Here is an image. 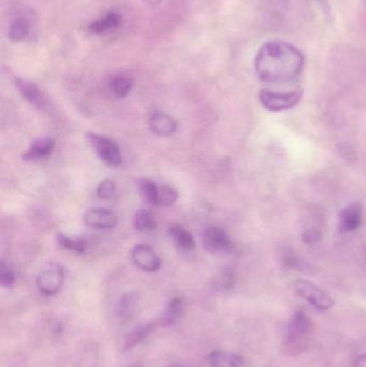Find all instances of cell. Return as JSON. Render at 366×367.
Instances as JSON below:
<instances>
[{
    "label": "cell",
    "mask_w": 366,
    "mask_h": 367,
    "mask_svg": "<svg viewBox=\"0 0 366 367\" xmlns=\"http://www.w3.org/2000/svg\"><path fill=\"white\" fill-rule=\"evenodd\" d=\"M295 289L302 298L318 310H328L333 307V298L309 280H297Z\"/></svg>",
    "instance_id": "cell-5"
},
{
    "label": "cell",
    "mask_w": 366,
    "mask_h": 367,
    "mask_svg": "<svg viewBox=\"0 0 366 367\" xmlns=\"http://www.w3.org/2000/svg\"><path fill=\"white\" fill-rule=\"evenodd\" d=\"M365 261H366V249H365Z\"/></svg>",
    "instance_id": "cell-33"
},
{
    "label": "cell",
    "mask_w": 366,
    "mask_h": 367,
    "mask_svg": "<svg viewBox=\"0 0 366 367\" xmlns=\"http://www.w3.org/2000/svg\"><path fill=\"white\" fill-rule=\"evenodd\" d=\"M30 25L27 20L20 18L12 22L9 29V38L11 41L20 42L25 39L29 32Z\"/></svg>",
    "instance_id": "cell-24"
},
{
    "label": "cell",
    "mask_w": 366,
    "mask_h": 367,
    "mask_svg": "<svg viewBox=\"0 0 366 367\" xmlns=\"http://www.w3.org/2000/svg\"><path fill=\"white\" fill-rule=\"evenodd\" d=\"M362 223V207L360 203H353L342 209L339 213V229L342 232H353Z\"/></svg>",
    "instance_id": "cell-12"
},
{
    "label": "cell",
    "mask_w": 366,
    "mask_h": 367,
    "mask_svg": "<svg viewBox=\"0 0 366 367\" xmlns=\"http://www.w3.org/2000/svg\"><path fill=\"white\" fill-rule=\"evenodd\" d=\"M87 140L96 154L104 163L111 167H118L122 165V153L114 141L96 133H88Z\"/></svg>",
    "instance_id": "cell-4"
},
{
    "label": "cell",
    "mask_w": 366,
    "mask_h": 367,
    "mask_svg": "<svg viewBox=\"0 0 366 367\" xmlns=\"http://www.w3.org/2000/svg\"><path fill=\"white\" fill-rule=\"evenodd\" d=\"M168 367H187V366H185V365L174 364V365H170V366H168Z\"/></svg>",
    "instance_id": "cell-32"
},
{
    "label": "cell",
    "mask_w": 366,
    "mask_h": 367,
    "mask_svg": "<svg viewBox=\"0 0 366 367\" xmlns=\"http://www.w3.org/2000/svg\"><path fill=\"white\" fill-rule=\"evenodd\" d=\"M355 367H366V354L356 359Z\"/></svg>",
    "instance_id": "cell-30"
},
{
    "label": "cell",
    "mask_w": 366,
    "mask_h": 367,
    "mask_svg": "<svg viewBox=\"0 0 366 367\" xmlns=\"http://www.w3.org/2000/svg\"><path fill=\"white\" fill-rule=\"evenodd\" d=\"M235 284L234 274L231 271H225L220 274L218 279H217V286L221 290L232 289Z\"/></svg>",
    "instance_id": "cell-28"
},
{
    "label": "cell",
    "mask_w": 366,
    "mask_h": 367,
    "mask_svg": "<svg viewBox=\"0 0 366 367\" xmlns=\"http://www.w3.org/2000/svg\"><path fill=\"white\" fill-rule=\"evenodd\" d=\"M153 330H154V324H143V326L132 330L125 340V350L134 348V346L142 342L150 335Z\"/></svg>",
    "instance_id": "cell-20"
},
{
    "label": "cell",
    "mask_w": 366,
    "mask_h": 367,
    "mask_svg": "<svg viewBox=\"0 0 366 367\" xmlns=\"http://www.w3.org/2000/svg\"><path fill=\"white\" fill-rule=\"evenodd\" d=\"M134 226L138 231L143 233H150L156 230L157 223L154 216L146 209L138 211L134 217Z\"/></svg>",
    "instance_id": "cell-21"
},
{
    "label": "cell",
    "mask_w": 366,
    "mask_h": 367,
    "mask_svg": "<svg viewBox=\"0 0 366 367\" xmlns=\"http://www.w3.org/2000/svg\"><path fill=\"white\" fill-rule=\"evenodd\" d=\"M139 189L141 195L144 199L148 200V202L157 205L158 201L159 186L155 181L150 179H142L138 181Z\"/></svg>",
    "instance_id": "cell-23"
},
{
    "label": "cell",
    "mask_w": 366,
    "mask_h": 367,
    "mask_svg": "<svg viewBox=\"0 0 366 367\" xmlns=\"http://www.w3.org/2000/svg\"><path fill=\"white\" fill-rule=\"evenodd\" d=\"M321 232L319 230L314 229V228H309V229L305 230L302 235V240L307 245H314L321 242Z\"/></svg>",
    "instance_id": "cell-29"
},
{
    "label": "cell",
    "mask_w": 366,
    "mask_h": 367,
    "mask_svg": "<svg viewBox=\"0 0 366 367\" xmlns=\"http://www.w3.org/2000/svg\"><path fill=\"white\" fill-rule=\"evenodd\" d=\"M65 280V272L57 263L50 264L38 275L37 286L44 296H54L62 289Z\"/></svg>",
    "instance_id": "cell-6"
},
{
    "label": "cell",
    "mask_w": 366,
    "mask_h": 367,
    "mask_svg": "<svg viewBox=\"0 0 366 367\" xmlns=\"http://www.w3.org/2000/svg\"><path fill=\"white\" fill-rule=\"evenodd\" d=\"M203 243L211 251H224L232 247L228 235L218 227H211L205 230Z\"/></svg>",
    "instance_id": "cell-10"
},
{
    "label": "cell",
    "mask_w": 366,
    "mask_h": 367,
    "mask_svg": "<svg viewBox=\"0 0 366 367\" xmlns=\"http://www.w3.org/2000/svg\"><path fill=\"white\" fill-rule=\"evenodd\" d=\"M150 130L159 137H170L178 129V123L166 113L157 112L148 120Z\"/></svg>",
    "instance_id": "cell-11"
},
{
    "label": "cell",
    "mask_w": 366,
    "mask_h": 367,
    "mask_svg": "<svg viewBox=\"0 0 366 367\" xmlns=\"http://www.w3.org/2000/svg\"><path fill=\"white\" fill-rule=\"evenodd\" d=\"M0 282L5 288H12L15 285V274L10 264L5 261L1 262L0 266Z\"/></svg>",
    "instance_id": "cell-27"
},
{
    "label": "cell",
    "mask_w": 366,
    "mask_h": 367,
    "mask_svg": "<svg viewBox=\"0 0 366 367\" xmlns=\"http://www.w3.org/2000/svg\"><path fill=\"white\" fill-rule=\"evenodd\" d=\"M303 97L302 90L290 92H279L273 90H262L259 95L263 108L271 112H281L295 108L301 102Z\"/></svg>",
    "instance_id": "cell-3"
},
{
    "label": "cell",
    "mask_w": 366,
    "mask_h": 367,
    "mask_svg": "<svg viewBox=\"0 0 366 367\" xmlns=\"http://www.w3.org/2000/svg\"><path fill=\"white\" fill-rule=\"evenodd\" d=\"M15 85L24 99L36 108L44 110L49 106V100L34 83L23 78H15Z\"/></svg>",
    "instance_id": "cell-9"
},
{
    "label": "cell",
    "mask_w": 366,
    "mask_h": 367,
    "mask_svg": "<svg viewBox=\"0 0 366 367\" xmlns=\"http://www.w3.org/2000/svg\"><path fill=\"white\" fill-rule=\"evenodd\" d=\"M139 304V294L130 292L122 296L115 306V314L120 321H127L136 312Z\"/></svg>",
    "instance_id": "cell-15"
},
{
    "label": "cell",
    "mask_w": 366,
    "mask_h": 367,
    "mask_svg": "<svg viewBox=\"0 0 366 367\" xmlns=\"http://www.w3.org/2000/svg\"><path fill=\"white\" fill-rule=\"evenodd\" d=\"M134 81L130 76L118 74L110 81V90L118 98H125L132 92Z\"/></svg>",
    "instance_id": "cell-19"
},
{
    "label": "cell",
    "mask_w": 366,
    "mask_h": 367,
    "mask_svg": "<svg viewBox=\"0 0 366 367\" xmlns=\"http://www.w3.org/2000/svg\"><path fill=\"white\" fill-rule=\"evenodd\" d=\"M169 235L172 237L175 245L180 247L181 249L187 250V251H192L196 248V243H195L194 237H192L190 232L187 231L180 226H173L169 229Z\"/></svg>",
    "instance_id": "cell-17"
},
{
    "label": "cell",
    "mask_w": 366,
    "mask_h": 367,
    "mask_svg": "<svg viewBox=\"0 0 366 367\" xmlns=\"http://www.w3.org/2000/svg\"><path fill=\"white\" fill-rule=\"evenodd\" d=\"M206 361L211 367H244L245 365L243 356L221 350L211 352Z\"/></svg>",
    "instance_id": "cell-14"
},
{
    "label": "cell",
    "mask_w": 366,
    "mask_h": 367,
    "mask_svg": "<svg viewBox=\"0 0 366 367\" xmlns=\"http://www.w3.org/2000/svg\"><path fill=\"white\" fill-rule=\"evenodd\" d=\"M130 367H138V366H130Z\"/></svg>",
    "instance_id": "cell-34"
},
{
    "label": "cell",
    "mask_w": 366,
    "mask_h": 367,
    "mask_svg": "<svg viewBox=\"0 0 366 367\" xmlns=\"http://www.w3.org/2000/svg\"><path fill=\"white\" fill-rule=\"evenodd\" d=\"M144 1H146V4H148V5L154 6L157 5V4L160 3L162 0H144Z\"/></svg>",
    "instance_id": "cell-31"
},
{
    "label": "cell",
    "mask_w": 366,
    "mask_h": 367,
    "mask_svg": "<svg viewBox=\"0 0 366 367\" xmlns=\"http://www.w3.org/2000/svg\"><path fill=\"white\" fill-rule=\"evenodd\" d=\"M313 330V322L305 312H297L293 314L286 334V350L289 354H297L307 350Z\"/></svg>",
    "instance_id": "cell-2"
},
{
    "label": "cell",
    "mask_w": 366,
    "mask_h": 367,
    "mask_svg": "<svg viewBox=\"0 0 366 367\" xmlns=\"http://www.w3.org/2000/svg\"><path fill=\"white\" fill-rule=\"evenodd\" d=\"M304 64L303 53L285 41L267 42L255 58L257 76L267 83L291 82L301 74Z\"/></svg>",
    "instance_id": "cell-1"
},
{
    "label": "cell",
    "mask_w": 366,
    "mask_h": 367,
    "mask_svg": "<svg viewBox=\"0 0 366 367\" xmlns=\"http://www.w3.org/2000/svg\"><path fill=\"white\" fill-rule=\"evenodd\" d=\"M122 19L115 12H110L106 14L102 19L98 20V21L92 22L88 29L92 34H96V35H100V34H104V32H111V30L115 29L116 27L120 26Z\"/></svg>",
    "instance_id": "cell-18"
},
{
    "label": "cell",
    "mask_w": 366,
    "mask_h": 367,
    "mask_svg": "<svg viewBox=\"0 0 366 367\" xmlns=\"http://www.w3.org/2000/svg\"><path fill=\"white\" fill-rule=\"evenodd\" d=\"M55 141L52 138H41L34 141L27 152L23 155L26 161H39L50 157L53 153Z\"/></svg>",
    "instance_id": "cell-13"
},
{
    "label": "cell",
    "mask_w": 366,
    "mask_h": 367,
    "mask_svg": "<svg viewBox=\"0 0 366 367\" xmlns=\"http://www.w3.org/2000/svg\"><path fill=\"white\" fill-rule=\"evenodd\" d=\"M178 199V191H175L173 187L168 186V185H162L159 186L158 191V201L157 205H162V207H171L174 205Z\"/></svg>",
    "instance_id": "cell-25"
},
{
    "label": "cell",
    "mask_w": 366,
    "mask_h": 367,
    "mask_svg": "<svg viewBox=\"0 0 366 367\" xmlns=\"http://www.w3.org/2000/svg\"><path fill=\"white\" fill-rule=\"evenodd\" d=\"M185 310V302L182 298H174L167 306L164 314L159 320V324L162 326H171L176 324L183 316Z\"/></svg>",
    "instance_id": "cell-16"
},
{
    "label": "cell",
    "mask_w": 366,
    "mask_h": 367,
    "mask_svg": "<svg viewBox=\"0 0 366 367\" xmlns=\"http://www.w3.org/2000/svg\"><path fill=\"white\" fill-rule=\"evenodd\" d=\"M132 259L139 269L148 273H154L162 268V260L146 244H140L132 249Z\"/></svg>",
    "instance_id": "cell-7"
},
{
    "label": "cell",
    "mask_w": 366,
    "mask_h": 367,
    "mask_svg": "<svg viewBox=\"0 0 366 367\" xmlns=\"http://www.w3.org/2000/svg\"><path fill=\"white\" fill-rule=\"evenodd\" d=\"M84 223L87 227L97 230H111L118 223V217L114 212L108 209H92L84 215Z\"/></svg>",
    "instance_id": "cell-8"
},
{
    "label": "cell",
    "mask_w": 366,
    "mask_h": 367,
    "mask_svg": "<svg viewBox=\"0 0 366 367\" xmlns=\"http://www.w3.org/2000/svg\"><path fill=\"white\" fill-rule=\"evenodd\" d=\"M57 244L62 249L69 250L76 254H83L87 249V243L82 237H70L68 235L58 233Z\"/></svg>",
    "instance_id": "cell-22"
},
{
    "label": "cell",
    "mask_w": 366,
    "mask_h": 367,
    "mask_svg": "<svg viewBox=\"0 0 366 367\" xmlns=\"http://www.w3.org/2000/svg\"><path fill=\"white\" fill-rule=\"evenodd\" d=\"M118 191L115 181L112 179H104L97 187V197L102 200H110L114 198Z\"/></svg>",
    "instance_id": "cell-26"
}]
</instances>
